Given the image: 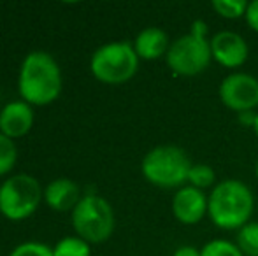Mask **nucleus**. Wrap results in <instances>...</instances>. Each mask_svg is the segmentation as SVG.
<instances>
[{"label": "nucleus", "instance_id": "1", "mask_svg": "<svg viewBox=\"0 0 258 256\" xmlns=\"http://www.w3.org/2000/svg\"><path fill=\"white\" fill-rule=\"evenodd\" d=\"M20 97L30 106H48L61 93V70L46 51H32L25 56L18 75Z\"/></svg>", "mask_w": 258, "mask_h": 256}, {"label": "nucleus", "instance_id": "2", "mask_svg": "<svg viewBox=\"0 0 258 256\" xmlns=\"http://www.w3.org/2000/svg\"><path fill=\"white\" fill-rule=\"evenodd\" d=\"M255 197L249 186L239 179L216 183L207 195V216L221 230H241L249 223Z\"/></svg>", "mask_w": 258, "mask_h": 256}, {"label": "nucleus", "instance_id": "3", "mask_svg": "<svg viewBox=\"0 0 258 256\" xmlns=\"http://www.w3.org/2000/svg\"><path fill=\"white\" fill-rule=\"evenodd\" d=\"M165 62L174 74L183 77L199 75L209 67V63L213 62V53L206 21L195 20L188 34L170 42Z\"/></svg>", "mask_w": 258, "mask_h": 256}, {"label": "nucleus", "instance_id": "4", "mask_svg": "<svg viewBox=\"0 0 258 256\" xmlns=\"http://www.w3.org/2000/svg\"><path fill=\"white\" fill-rule=\"evenodd\" d=\"M191 165L194 163L183 147L163 144L148 151L141 163V170L146 181L153 186L163 190H179L186 186Z\"/></svg>", "mask_w": 258, "mask_h": 256}, {"label": "nucleus", "instance_id": "5", "mask_svg": "<svg viewBox=\"0 0 258 256\" xmlns=\"http://www.w3.org/2000/svg\"><path fill=\"white\" fill-rule=\"evenodd\" d=\"M139 56L128 41L107 42L100 46L90 60V70L105 84H123L137 74Z\"/></svg>", "mask_w": 258, "mask_h": 256}, {"label": "nucleus", "instance_id": "6", "mask_svg": "<svg viewBox=\"0 0 258 256\" xmlns=\"http://www.w3.org/2000/svg\"><path fill=\"white\" fill-rule=\"evenodd\" d=\"M116 218L111 204L95 193L85 195L72 211V226L88 244H102L114 232Z\"/></svg>", "mask_w": 258, "mask_h": 256}, {"label": "nucleus", "instance_id": "7", "mask_svg": "<svg viewBox=\"0 0 258 256\" xmlns=\"http://www.w3.org/2000/svg\"><path fill=\"white\" fill-rule=\"evenodd\" d=\"M44 198L34 176L16 174L0 185V214L11 221H21L34 214Z\"/></svg>", "mask_w": 258, "mask_h": 256}, {"label": "nucleus", "instance_id": "8", "mask_svg": "<svg viewBox=\"0 0 258 256\" xmlns=\"http://www.w3.org/2000/svg\"><path fill=\"white\" fill-rule=\"evenodd\" d=\"M218 93L223 106L237 114L258 107V79L246 72H232L223 77Z\"/></svg>", "mask_w": 258, "mask_h": 256}, {"label": "nucleus", "instance_id": "9", "mask_svg": "<svg viewBox=\"0 0 258 256\" xmlns=\"http://www.w3.org/2000/svg\"><path fill=\"white\" fill-rule=\"evenodd\" d=\"M213 60L225 68H239L246 63L249 48L241 34L232 30H221L211 37Z\"/></svg>", "mask_w": 258, "mask_h": 256}, {"label": "nucleus", "instance_id": "10", "mask_svg": "<svg viewBox=\"0 0 258 256\" xmlns=\"http://www.w3.org/2000/svg\"><path fill=\"white\" fill-rule=\"evenodd\" d=\"M172 214L183 225H197L207 214V195L186 185L172 197Z\"/></svg>", "mask_w": 258, "mask_h": 256}, {"label": "nucleus", "instance_id": "11", "mask_svg": "<svg viewBox=\"0 0 258 256\" xmlns=\"http://www.w3.org/2000/svg\"><path fill=\"white\" fill-rule=\"evenodd\" d=\"M34 109L25 100H14L0 111V133L9 139L25 137L34 127Z\"/></svg>", "mask_w": 258, "mask_h": 256}, {"label": "nucleus", "instance_id": "12", "mask_svg": "<svg viewBox=\"0 0 258 256\" xmlns=\"http://www.w3.org/2000/svg\"><path fill=\"white\" fill-rule=\"evenodd\" d=\"M81 198V190H79L78 183L67 178L54 179L44 190L46 204H48L49 209L56 212L74 211V207L79 204Z\"/></svg>", "mask_w": 258, "mask_h": 256}, {"label": "nucleus", "instance_id": "13", "mask_svg": "<svg viewBox=\"0 0 258 256\" xmlns=\"http://www.w3.org/2000/svg\"><path fill=\"white\" fill-rule=\"evenodd\" d=\"M170 48L169 35L158 27H148L137 34L134 41V49H136L139 60L153 62L162 56H167V51Z\"/></svg>", "mask_w": 258, "mask_h": 256}, {"label": "nucleus", "instance_id": "14", "mask_svg": "<svg viewBox=\"0 0 258 256\" xmlns=\"http://www.w3.org/2000/svg\"><path fill=\"white\" fill-rule=\"evenodd\" d=\"M53 256H92V249L81 237H63L53 247Z\"/></svg>", "mask_w": 258, "mask_h": 256}, {"label": "nucleus", "instance_id": "15", "mask_svg": "<svg viewBox=\"0 0 258 256\" xmlns=\"http://www.w3.org/2000/svg\"><path fill=\"white\" fill-rule=\"evenodd\" d=\"M237 247L244 256H258V221H249L237 232Z\"/></svg>", "mask_w": 258, "mask_h": 256}, {"label": "nucleus", "instance_id": "16", "mask_svg": "<svg viewBox=\"0 0 258 256\" xmlns=\"http://www.w3.org/2000/svg\"><path fill=\"white\" fill-rule=\"evenodd\" d=\"M214 183H216V172H214V168L211 165L207 163L191 165L190 174H188V185L204 192L206 188H211Z\"/></svg>", "mask_w": 258, "mask_h": 256}, {"label": "nucleus", "instance_id": "17", "mask_svg": "<svg viewBox=\"0 0 258 256\" xmlns=\"http://www.w3.org/2000/svg\"><path fill=\"white\" fill-rule=\"evenodd\" d=\"M211 7L218 16L225 18V20H239V18L246 16L248 2L246 0H213Z\"/></svg>", "mask_w": 258, "mask_h": 256}, {"label": "nucleus", "instance_id": "18", "mask_svg": "<svg viewBox=\"0 0 258 256\" xmlns=\"http://www.w3.org/2000/svg\"><path fill=\"white\" fill-rule=\"evenodd\" d=\"M18 160V149L13 139L0 133V176L9 174Z\"/></svg>", "mask_w": 258, "mask_h": 256}, {"label": "nucleus", "instance_id": "19", "mask_svg": "<svg viewBox=\"0 0 258 256\" xmlns=\"http://www.w3.org/2000/svg\"><path fill=\"white\" fill-rule=\"evenodd\" d=\"M201 256H244L237 244L225 239H214L204 244L201 249Z\"/></svg>", "mask_w": 258, "mask_h": 256}, {"label": "nucleus", "instance_id": "20", "mask_svg": "<svg viewBox=\"0 0 258 256\" xmlns=\"http://www.w3.org/2000/svg\"><path fill=\"white\" fill-rule=\"evenodd\" d=\"M9 256H53V249L42 242H23L14 247Z\"/></svg>", "mask_w": 258, "mask_h": 256}, {"label": "nucleus", "instance_id": "21", "mask_svg": "<svg viewBox=\"0 0 258 256\" xmlns=\"http://www.w3.org/2000/svg\"><path fill=\"white\" fill-rule=\"evenodd\" d=\"M244 20H246V23H248V27L258 34V0H253V2L248 4Z\"/></svg>", "mask_w": 258, "mask_h": 256}, {"label": "nucleus", "instance_id": "22", "mask_svg": "<svg viewBox=\"0 0 258 256\" xmlns=\"http://www.w3.org/2000/svg\"><path fill=\"white\" fill-rule=\"evenodd\" d=\"M255 120H256V113L255 111H244V113H239L237 114V121L244 127H251L255 125Z\"/></svg>", "mask_w": 258, "mask_h": 256}, {"label": "nucleus", "instance_id": "23", "mask_svg": "<svg viewBox=\"0 0 258 256\" xmlns=\"http://www.w3.org/2000/svg\"><path fill=\"white\" fill-rule=\"evenodd\" d=\"M172 256H201V249H197L195 246H179Z\"/></svg>", "mask_w": 258, "mask_h": 256}, {"label": "nucleus", "instance_id": "24", "mask_svg": "<svg viewBox=\"0 0 258 256\" xmlns=\"http://www.w3.org/2000/svg\"><path fill=\"white\" fill-rule=\"evenodd\" d=\"M253 130H255V133L258 137V113H256V120H255V125H253Z\"/></svg>", "mask_w": 258, "mask_h": 256}, {"label": "nucleus", "instance_id": "25", "mask_svg": "<svg viewBox=\"0 0 258 256\" xmlns=\"http://www.w3.org/2000/svg\"><path fill=\"white\" fill-rule=\"evenodd\" d=\"M255 176H256V181H258V160H256V165H255Z\"/></svg>", "mask_w": 258, "mask_h": 256}]
</instances>
